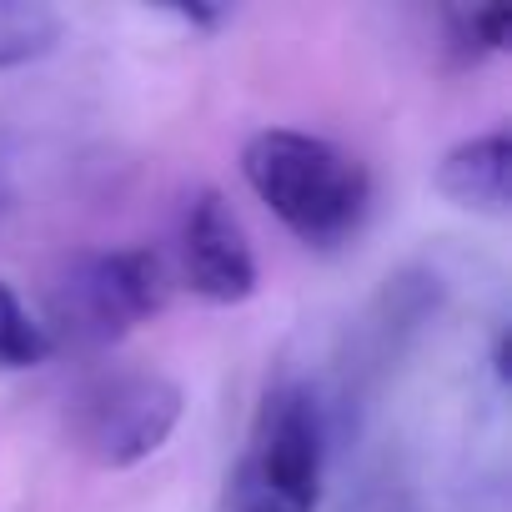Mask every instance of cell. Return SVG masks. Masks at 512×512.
<instances>
[{
	"instance_id": "4",
	"label": "cell",
	"mask_w": 512,
	"mask_h": 512,
	"mask_svg": "<svg viewBox=\"0 0 512 512\" xmlns=\"http://www.w3.org/2000/svg\"><path fill=\"white\" fill-rule=\"evenodd\" d=\"M322 462H327V427L312 387L287 382L256 412L251 452L236 467V482L277 497L292 512H312L322 497Z\"/></svg>"
},
{
	"instance_id": "8",
	"label": "cell",
	"mask_w": 512,
	"mask_h": 512,
	"mask_svg": "<svg viewBox=\"0 0 512 512\" xmlns=\"http://www.w3.org/2000/svg\"><path fill=\"white\" fill-rule=\"evenodd\" d=\"M51 357L46 327L26 312V302L0 282V372H26Z\"/></svg>"
},
{
	"instance_id": "11",
	"label": "cell",
	"mask_w": 512,
	"mask_h": 512,
	"mask_svg": "<svg viewBox=\"0 0 512 512\" xmlns=\"http://www.w3.org/2000/svg\"><path fill=\"white\" fill-rule=\"evenodd\" d=\"M231 512H292V507H282L277 497L256 492V487H246V482H231Z\"/></svg>"
},
{
	"instance_id": "7",
	"label": "cell",
	"mask_w": 512,
	"mask_h": 512,
	"mask_svg": "<svg viewBox=\"0 0 512 512\" xmlns=\"http://www.w3.org/2000/svg\"><path fill=\"white\" fill-rule=\"evenodd\" d=\"M66 26L41 0H0V71L31 66L61 46Z\"/></svg>"
},
{
	"instance_id": "12",
	"label": "cell",
	"mask_w": 512,
	"mask_h": 512,
	"mask_svg": "<svg viewBox=\"0 0 512 512\" xmlns=\"http://www.w3.org/2000/svg\"><path fill=\"white\" fill-rule=\"evenodd\" d=\"M181 26H191V31H216L221 21H226V11H201V6H181V11H171Z\"/></svg>"
},
{
	"instance_id": "2",
	"label": "cell",
	"mask_w": 512,
	"mask_h": 512,
	"mask_svg": "<svg viewBox=\"0 0 512 512\" xmlns=\"http://www.w3.org/2000/svg\"><path fill=\"white\" fill-rule=\"evenodd\" d=\"M171 297L166 262L151 246H121V251H81L61 267L46 297V337L51 347H111L141 322H151Z\"/></svg>"
},
{
	"instance_id": "9",
	"label": "cell",
	"mask_w": 512,
	"mask_h": 512,
	"mask_svg": "<svg viewBox=\"0 0 512 512\" xmlns=\"http://www.w3.org/2000/svg\"><path fill=\"white\" fill-rule=\"evenodd\" d=\"M447 41L462 56H472V61L497 56L512 41V11L507 6H472V11L462 6V11H447Z\"/></svg>"
},
{
	"instance_id": "5",
	"label": "cell",
	"mask_w": 512,
	"mask_h": 512,
	"mask_svg": "<svg viewBox=\"0 0 512 512\" xmlns=\"http://www.w3.org/2000/svg\"><path fill=\"white\" fill-rule=\"evenodd\" d=\"M181 282L211 302V307H236L256 292V256L251 241L226 206L221 191H196L181 211Z\"/></svg>"
},
{
	"instance_id": "1",
	"label": "cell",
	"mask_w": 512,
	"mask_h": 512,
	"mask_svg": "<svg viewBox=\"0 0 512 512\" xmlns=\"http://www.w3.org/2000/svg\"><path fill=\"white\" fill-rule=\"evenodd\" d=\"M241 176L297 241L342 246L372 201L367 166L327 136L272 126L241 146Z\"/></svg>"
},
{
	"instance_id": "6",
	"label": "cell",
	"mask_w": 512,
	"mask_h": 512,
	"mask_svg": "<svg viewBox=\"0 0 512 512\" xmlns=\"http://www.w3.org/2000/svg\"><path fill=\"white\" fill-rule=\"evenodd\" d=\"M507 166H512V131L507 126L477 131L437 161V191L452 206H467L482 216H507V206H512Z\"/></svg>"
},
{
	"instance_id": "3",
	"label": "cell",
	"mask_w": 512,
	"mask_h": 512,
	"mask_svg": "<svg viewBox=\"0 0 512 512\" xmlns=\"http://www.w3.org/2000/svg\"><path fill=\"white\" fill-rule=\"evenodd\" d=\"M181 387L146 367H116L91 377L71 407V437L96 467H136L166 447L181 422Z\"/></svg>"
},
{
	"instance_id": "10",
	"label": "cell",
	"mask_w": 512,
	"mask_h": 512,
	"mask_svg": "<svg viewBox=\"0 0 512 512\" xmlns=\"http://www.w3.org/2000/svg\"><path fill=\"white\" fill-rule=\"evenodd\" d=\"M342 512H412V497L392 482V477H367Z\"/></svg>"
}]
</instances>
